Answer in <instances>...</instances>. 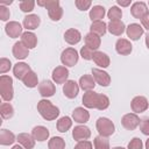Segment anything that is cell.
I'll list each match as a JSON object with an SVG mask.
<instances>
[{
    "instance_id": "1",
    "label": "cell",
    "mask_w": 149,
    "mask_h": 149,
    "mask_svg": "<svg viewBox=\"0 0 149 149\" xmlns=\"http://www.w3.org/2000/svg\"><path fill=\"white\" fill-rule=\"evenodd\" d=\"M83 105L86 108H95L104 111L109 106V99L107 95L97 93L94 91H87L83 95Z\"/></svg>"
},
{
    "instance_id": "2",
    "label": "cell",
    "mask_w": 149,
    "mask_h": 149,
    "mask_svg": "<svg viewBox=\"0 0 149 149\" xmlns=\"http://www.w3.org/2000/svg\"><path fill=\"white\" fill-rule=\"evenodd\" d=\"M37 112L47 121L56 120L59 115V108L48 99H41L37 102Z\"/></svg>"
},
{
    "instance_id": "3",
    "label": "cell",
    "mask_w": 149,
    "mask_h": 149,
    "mask_svg": "<svg viewBox=\"0 0 149 149\" xmlns=\"http://www.w3.org/2000/svg\"><path fill=\"white\" fill-rule=\"evenodd\" d=\"M38 6L45 7L48 10V15L52 21H59L63 16V8L59 5L58 0H44L37 1Z\"/></svg>"
},
{
    "instance_id": "4",
    "label": "cell",
    "mask_w": 149,
    "mask_h": 149,
    "mask_svg": "<svg viewBox=\"0 0 149 149\" xmlns=\"http://www.w3.org/2000/svg\"><path fill=\"white\" fill-rule=\"evenodd\" d=\"M0 94L3 101L9 102L14 97V88H13V79L7 74L0 76Z\"/></svg>"
},
{
    "instance_id": "5",
    "label": "cell",
    "mask_w": 149,
    "mask_h": 149,
    "mask_svg": "<svg viewBox=\"0 0 149 149\" xmlns=\"http://www.w3.org/2000/svg\"><path fill=\"white\" fill-rule=\"evenodd\" d=\"M95 128H97L99 135L104 136V137L111 136L115 130V126L112 122V120H109L108 118H104V116H101V118H99L97 120Z\"/></svg>"
},
{
    "instance_id": "6",
    "label": "cell",
    "mask_w": 149,
    "mask_h": 149,
    "mask_svg": "<svg viewBox=\"0 0 149 149\" xmlns=\"http://www.w3.org/2000/svg\"><path fill=\"white\" fill-rule=\"evenodd\" d=\"M78 59H79V55L74 48L71 47L66 48L61 54V62L64 66H69V68L74 66L78 63Z\"/></svg>"
},
{
    "instance_id": "7",
    "label": "cell",
    "mask_w": 149,
    "mask_h": 149,
    "mask_svg": "<svg viewBox=\"0 0 149 149\" xmlns=\"http://www.w3.org/2000/svg\"><path fill=\"white\" fill-rule=\"evenodd\" d=\"M140 118L135 113H127L121 118V125L127 130H134L140 126Z\"/></svg>"
},
{
    "instance_id": "8",
    "label": "cell",
    "mask_w": 149,
    "mask_h": 149,
    "mask_svg": "<svg viewBox=\"0 0 149 149\" xmlns=\"http://www.w3.org/2000/svg\"><path fill=\"white\" fill-rule=\"evenodd\" d=\"M149 107V102L148 99L143 95H136L133 98L132 102H130V108L135 114L142 113L144 111H147Z\"/></svg>"
},
{
    "instance_id": "9",
    "label": "cell",
    "mask_w": 149,
    "mask_h": 149,
    "mask_svg": "<svg viewBox=\"0 0 149 149\" xmlns=\"http://www.w3.org/2000/svg\"><path fill=\"white\" fill-rule=\"evenodd\" d=\"M51 77H52V80L56 83V84H65L69 79V70L66 66L64 65H59V66H56L54 70H52V73H51Z\"/></svg>"
},
{
    "instance_id": "10",
    "label": "cell",
    "mask_w": 149,
    "mask_h": 149,
    "mask_svg": "<svg viewBox=\"0 0 149 149\" xmlns=\"http://www.w3.org/2000/svg\"><path fill=\"white\" fill-rule=\"evenodd\" d=\"M92 76L95 80L97 84H99L100 86H108L111 84V76L104 71L102 69H98V68H93L92 69Z\"/></svg>"
},
{
    "instance_id": "11",
    "label": "cell",
    "mask_w": 149,
    "mask_h": 149,
    "mask_svg": "<svg viewBox=\"0 0 149 149\" xmlns=\"http://www.w3.org/2000/svg\"><path fill=\"white\" fill-rule=\"evenodd\" d=\"M56 92V86L51 80H43L38 84V93L44 99L52 97Z\"/></svg>"
},
{
    "instance_id": "12",
    "label": "cell",
    "mask_w": 149,
    "mask_h": 149,
    "mask_svg": "<svg viewBox=\"0 0 149 149\" xmlns=\"http://www.w3.org/2000/svg\"><path fill=\"white\" fill-rule=\"evenodd\" d=\"M72 137L79 142V141H85L88 140L91 137V130L88 127H86L85 125H78L73 128L72 130Z\"/></svg>"
},
{
    "instance_id": "13",
    "label": "cell",
    "mask_w": 149,
    "mask_h": 149,
    "mask_svg": "<svg viewBox=\"0 0 149 149\" xmlns=\"http://www.w3.org/2000/svg\"><path fill=\"white\" fill-rule=\"evenodd\" d=\"M149 10H148V6L147 3H144L143 1H136L130 7V14L135 17V19H139L141 20L146 14H148Z\"/></svg>"
},
{
    "instance_id": "14",
    "label": "cell",
    "mask_w": 149,
    "mask_h": 149,
    "mask_svg": "<svg viewBox=\"0 0 149 149\" xmlns=\"http://www.w3.org/2000/svg\"><path fill=\"white\" fill-rule=\"evenodd\" d=\"M79 84L74 80H68L64 85H63V93L66 98L69 99H73L78 95V92H79Z\"/></svg>"
},
{
    "instance_id": "15",
    "label": "cell",
    "mask_w": 149,
    "mask_h": 149,
    "mask_svg": "<svg viewBox=\"0 0 149 149\" xmlns=\"http://www.w3.org/2000/svg\"><path fill=\"white\" fill-rule=\"evenodd\" d=\"M22 26L16 22V21H9L6 26H5V31L6 34L10 37V38H16V37H21L22 33Z\"/></svg>"
},
{
    "instance_id": "16",
    "label": "cell",
    "mask_w": 149,
    "mask_h": 149,
    "mask_svg": "<svg viewBox=\"0 0 149 149\" xmlns=\"http://www.w3.org/2000/svg\"><path fill=\"white\" fill-rule=\"evenodd\" d=\"M40 23H41V19H40V16L37 14H28V15H26L23 17L22 26H23V28L27 29V31H29V30L37 29Z\"/></svg>"
},
{
    "instance_id": "17",
    "label": "cell",
    "mask_w": 149,
    "mask_h": 149,
    "mask_svg": "<svg viewBox=\"0 0 149 149\" xmlns=\"http://www.w3.org/2000/svg\"><path fill=\"white\" fill-rule=\"evenodd\" d=\"M144 33V29L139 23H130L128 27H126V34L132 41H137Z\"/></svg>"
},
{
    "instance_id": "18",
    "label": "cell",
    "mask_w": 149,
    "mask_h": 149,
    "mask_svg": "<svg viewBox=\"0 0 149 149\" xmlns=\"http://www.w3.org/2000/svg\"><path fill=\"white\" fill-rule=\"evenodd\" d=\"M115 50H116V52L119 55L127 56V55H129L132 52L133 45H132L129 40H127V38H119L115 42Z\"/></svg>"
},
{
    "instance_id": "19",
    "label": "cell",
    "mask_w": 149,
    "mask_h": 149,
    "mask_svg": "<svg viewBox=\"0 0 149 149\" xmlns=\"http://www.w3.org/2000/svg\"><path fill=\"white\" fill-rule=\"evenodd\" d=\"M72 119L74 122L80 123V125H85L88 119H90V113L86 108L84 107H77L73 109L72 112Z\"/></svg>"
},
{
    "instance_id": "20",
    "label": "cell",
    "mask_w": 149,
    "mask_h": 149,
    "mask_svg": "<svg viewBox=\"0 0 149 149\" xmlns=\"http://www.w3.org/2000/svg\"><path fill=\"white\" fill-rule=\"evenodd\" d=\"M12 52H13V56L16 59H26L28 57V55H29V49L21 41H19V42L14 43Z\"/></svg>"
},
{
    "instance_id": "21",
    "label": "cell",
    "mask_w": 149,
    "mask_h": 149,
    "mask_svg": "<svg viewBox=\"0 0 149 149\" xmlns=\"http://www.w3.org/2000/svg\"><path fill=\"white\" fill-rule=\"evenodd\" d=\"M31 135L35 139V141L43 142V141H47L49 139L50 133H49V129L44 126H35L31 129Z\"/></svg>"
},
{
    "instance_id": "22",
    "label": "cell",
    "mask_w": 149,
    "mask_h": 149,
    "mask_svg": "<svg viewBox=\"0 0 149 149\" xmlns=\"http://www.w3.org/2000/svg\"><path fill=\"white\" fill-rule=\"evenodd\" d=\"M16 141L24 149H33L35 147V142H36L35 139L33 137V135L31 134H28V133H20L16 136Z\"/></svg>"
},
{
    "instance_id": "23",
    "label": "cell",
    "mask_w": 149,
    "mask_h": 149,
    "mask_svg": "<svg viewBox=\"0 0 149 149\" xmlns=\"http://www.w3.org/2000/svg\"><path fill=\"white\" fill-rule=\"evenodd\" d=\"M29 71H31V69H30V66H29L27 63H24V62H17V63L13 66V74H14V77L17 78V79H20V80H22V79L24 78V76H26Z\"/></svg>"
},
{
    "instance_id": "24",
    "label": "cell",
    "mask_w": 149,
    "mask_h": 149,
    "mask_svg": "<svg viewBox=\"0 0 149 149\" xmlns=\"http://www.w3.org/2000/svg\"><path fill=\"white\" fill-rule=\"evenodd\" d=\"M107 30L115 36H121L126 31V26L121 20L118 21H109L107 24Z\"/></svg>"
},
{
    "instance_id": "25",
    "label": "cell",
    "mask_w": 149,
    "mask_h": 149,
    "mask_svg": "<svg viewBox=\"0 0 149 149\" xmlns=\"http://www.w3.org/2000/svg\"><path fill=\"white\" fill-rule=\"evenodd\" d=\"M64 40L66 43L71 44V45H74L77 43L80 42L81 40V34L79 30L74 29V28H70L68 29L65 33H64Z\"/></svg>"
},
{
    "instance_id": "26",
    "label": "cell",
    "mask_w": 149,
    "mask_h": 149,
    "mask_svg": "<svg viewBox=\"0 0 149 149\" xmlns=\"http://www.w3.org/2000/svg\"><path fill=\"white\" fill-rule=\"evenodd\" d=\"M92 59L95 63V65H98L99 68H102V69L108 68L109 66V63H111V59H109L108 55L105 54V52H102V51H98V50L94 51Z\"/></svg>"
},
{
    "instance_id": "27",
    "label": "cell",
    "mask_w": 149,
    "mask_h": 149,
    "mask_svg": "<svg viewBox=\"0 0 149 149\" xmlns=\"http://www.w3.org/2000/svg\"><path fill=\"white\" fill-rule=\"evenodd\" d=\"M78 84H79V87L81 90L87 92V91H93V88H94L97 83H95V80H94L92 74H84V76H81L79 78V83Z\"/></svg>"
},
{
    "instance_id": "28",
    "label": "cell",
    "mask_w": 149,
    "mask_h": 149,
    "mask_svg": "<svg viewBox=\"0 0 149 149\" xmlns=\"http://www.w3.org/2000/svg\"><path fill=\"white\" fill-rule=\"evenodd\" d=\"M84 41H85V45L93 49L94 51H97V49H99L100 44H101V38L100 36L93 34V33H88L85 35L84 37Z\"/></svg>"
},
{
    "instance_id": "29",
    "label": "cell",
    "mask_w": 149,
    "mask_h": 149,
    "mask_svg": "<svg viewBox=\"0 0 149 149\" xmlns=\"http://www.w3.org/2000/svg\"><path fill=\"white\" fill-rule=\"evenodd\" d=\"M21 42L28 49H33L37 45V37L33 31H24L21 35Z\"/></svg>"
},
{
    "instance_id": "30",
    "label": "cell",
    "mask_w": 149,
    "mask_h": 149,
    "mask_svg": "<svg viewBox=\"0 0 149 149\" xmlns=\"http://www.w3.org/2000/svg\"><path fill=\"white\" fill-rule=\"evenodd\" d=\"M105 15H106V10L100 5L93 6L90 9V13H88V16L92 20V22H94V21H101V19H104Z\"/></svg>"
},
{
    "instance_id": "31",
    "label": "cell",
    "mask_w": 149,
    "mask_h": 149,
    "mask_svg": "<svg viewBox=\"0 0 149 149\" xmlns=\"http://www.w3.org/2000/svg\"><path fill=\"white\" fill-rule=\"evenodd\" d=\"M107 31V24L101 20V21H94L90 26V33H93L98 36H104Z\"/></svg>"
},
{
    "instance_id": "32",
    "label": "cell",
    "mask_w": 149,
    "mask_h": 149,
    "mask_svg": "<svg viewBox=\"0 0 149 149\" xmlns=\"http://www.w3.org/2000/svg\"><path fill=\"white\" fill-rule=\"evenodd\" d=\"M22 83L24 84V86L26 87H29V88H34V87H36V86H38V78H37V74L31 70V71H29L26 76H24V78L22 79Z\"/></svg>"
},
{
    "instance_id": "33",
    "label": "cell",
    "mask_w": 149,
    "mask_h": 149,
    "mask_svg": "<svg viewBox=\"0 0 149 149\" xmlns=\"http://www.w3.org/2000/svg\"><path fill=\"white\" fill-rule=\"evenodd\" d=\"M72 127V119L70 116H62L56 122V128L61 133H66Z\"/></svg>"
},
{
    "instance_id": "34",
    "label": "cell",
    "mask_w": 149,
    "mask_h": 149,
    "mask_svg": "<svg viewBox=\"0 0 149 149\" xmlns=\"http://www.w3.org/2000/svg\"><path fill=\"white\" fill-rule=\"evenodd\" d=\"M15 140V135L13 132L8 130V129H1L0 130V143L2 146H9L13 144Z\"/></svg>"
},
{
    "instance_id": "35",
    "label": "cell",
    "mask_w": 149,
    "mask_h": 149,
    "mask_svg": "<svg viewBox=\"0 0 149 149\" xmlns=\"http://www.w3.org/2000/svg\"><path fill=\"white\" fill-rule=\"evenodd\" d=\"M49 149H65V141L59 136H54L48 142Z\"/></svg>"
},
{
    "instance_id": "36",
    "label": "cell",
    "mask_w": 149,
    "mask_h": 149,
    "mask_svg": "<svg viewBox=\"0 0 149 149\" xmlns=\"http://www.w3.org/2000/svg\"><path fill=\"white\" fill-rule=\"evenodd\" d=\"M0 114L2 119H10L14 115V108L9 102H2L0 106Z\"/></svg>"
},
{
    "instance_id": "37",
    "label": "cell",
    "mask_w": 149,
    "mask_h": 149,
    "mask_svg": "<svg viewBox=\"0 0 149 149\" xmlns=\"http://www.w3.org/2000/svg\"><path fill=\"white\" fill-rule=\"evenodd\" d=\"M93 147H94V149H111L109 148V141L107 140V137H104L100 135L94 137Z\"/></svg>"
},
{
    "instance_id": "38",
    "label": "cell",
    "mask_w": 149,
    "mask_h": 149,
    "mask_svg": "<svg viewBox=\"0 0 149 149\" xmlns=\"http://www.w3.org/2000/svg\"><path fill=\"white\" fill-rule=\"evenodd\" d=\"M107 17L109 21H118L122 17V10L118 6H112L107 12Z\"/></svg>"
},
{
    "instance_id": "39",
    "label": "cell",
    "mask_w": 149,
    "mask_h": 149,
    "mask_svg": "<svg viewBox=\"0 0 149 149\" xmlns=\"http://www.w3.org/2000/svg\"><path fill=\"white\" fill-rule=\"evenodd\" d=\"M35 1L34 0H22L20 1L19 6H20V9L23 12V13H30L34 7H35Z\"/></svg>"
},
{
    "instance_id": "40",
    "label": "cell",
    "mask_w": 149,
    "mask_h": 149,
    "mask_svg": "<svg viewBox=\"0 0 149 149\" xmlns=\"http://www.w3.org/2000/svg\"><path fill=\"white\" fill-rule=\"evenodd\" d=\"M93 54H94V50L91 49V48H88V47H86V45H84L80 49V56L84 59H86V61H91L93 58Z\"/></svg>"
},
{
    "instance_id": "41",
    "label": "cell",
    "mask_w": 149,
    "mask_h": 149,
    "mask_svg": "<svg viewBox=\"0 0 149 149\" xmlns=\"http://www.w3.org/2000/svg\"><path fill=\"white\" fill-rule=\"evenodd\" d=\"M10 68H12L10 61H9L8 58L2 57V58L0 59V73L3 74V73H6V72H8V71L10 70Z\"/></svg>"
},
{
    "instance_id": "42",
    "label": "cell",
    "mask_w": 149,
    "mask_h": 149,
    "mask_svg": "<svg viewBox=\"0 0 149 149\" xmlns=\"http://www.w3.org/2000/svg\"><path fill=\"white\" fill-rule=\"evenodd\" d=\"M74 5L79 10H87V9H90L92 1L91 0H76Z\"/></svg>"
},
{
    "instance_id": "43",
    "label": "cell",
    "mask_w": 149,
    "mask_h": 149,
    "mask_svg": "<svg viewBox=\"0 0 149 149\" xmlns=\"http://www.w3.org/2000/svg\"><path fill=\"white\" fill-rule=\"evenodd\" d=\"M142 148H143V143L142 140L139 137H133L127 146V149H142Z\"/></svg>"
},
{
    "instance_id": "44",
    "label": "cell",
    "mask_w": 149,
    "mask_h": 149,
    "mask_svg": "<svg viewBox=\"0 0 149 149\" xmlns=\"http://www.w3.org/2000/svg\"><path fill=\"white\" fill-rule=\"evenodd\" d=\"M140 129L142 134L149 136V118H143L140 122Z\"/></svg>"
},
{
    "instance_id": "45",
    "label": "cell",
    "mask_w": 149,
    "mask_h": 149,
    "mask_svg": "<svg viewBox=\"0 0 149 149\" xmlns=\"http://www.w3.org/2000/svg\"><path fill=\"white\" fill-rule=\"evenodd\" d=\"M9 16H10L9 9L6 6L0 5V19H1V21H7L9 19Z\"/></svg>"
},
{
    "instance_id": "46",
    "label": "cell",
    "mask_w": 149,
    "mask_h": 149,
    "mask_svg": "<svg viewBox=\"0 0 149 149\" xmlns=\"http://www.w3.org/2000/svg\"><path fill=\"white\" fill-rule=\"evenodd\" d=\"M93 146L92 143L88 141V140H85V141H79L77 142V144L74 146L73 149H92Z\"/></svg>"
},
{
    "instance_id": "47",
    "label": "cell",
    "mask_w": 149,
    "mask_h": 149,
    "mask_svg": "<svg viewBox=\"0 0 149 149\" xmlns=\"http://www.w3.org/2000/svg\"><path fill=\"white\" fill-rule=\"evenodd\" d=\"M140 21H141V26L143 27V29H147L149 31V13L146 14Z\"/></svg>"
},
{
    "instance_id": "48",
    "label": "cell",
    "mask_w": 149,
    "mask_h": 149,
    "mask_svg": "<svg viewBox=\"0 0 149 149\" xmlns=\"http://www.w3.org/2000/svg\"><path fill=\"white\" fill-rule=\"evenodd\" d=\"M116 3L121 7H128L132 3V0H116Z\"/></svg>"
},
{
    "instance_id": "49",
    "label": "cell",
    "mask_w": 149,
    "mask_h": 149,
    "mask_svg": "<svg viewBox=\"0 0 149 149\" xmlns=\"http://www.w3.org/2000/svg\"><path fill=\"white\" fill-rule=\"evenodd\" d=\"M12 2H13L12 0H0V5L6 6V7H7V5H10Z\"/></svg>"
},
{
    "instance_id": "50",
    "label": "cell",
    "mask_w": 149,
    "mask_h": 149,
    "mask_svg": "<svg viewBox=\"0 0 149 149\" xmlns=\"http://www.w3.org/2000/svg\"><path fill=\"white\" fill-rule=\"evenodd\" d=\"M146 45H147V48L149 49V31L146 34Z\"/></svg>"
},
{
    "instance_id": "51",
    "label": "cell",
    "mask_w": 149,
    "mask_h": 149,
    "mask_svg": "<svg viewBox=\"0 0 149 149\" xmlns=\"http://www.w3.org/2000/svg\"><path fill=\"white\" fill-rule=\"evenodd\" d=\"M12 149H24V148H23L21 144H15V146L12 147Z\"/></svg>"
},
{
    "instance_id": "52",
    "label": "cell",
    "mask_w": 149,
    "mask_h": 149,
    "mask_svg": "<svg viewBox=\"0 0 149 149\" xmlns=\"http://www.w3.org/2000/svg\"><path fill=\"white\" fill-rule=\"evenodd\" d=\"M144 146H146V149H149V139L146 141V144Z\"/></svg>"
},
{
    "instance_id": "53",
    "label": "cell",
    "mask_w": 149,
    "mask_h": 149,
    "mask_svg": "<svg viewBox=\"0 0 149 149\" xmlns=\"http://www.w3.org/2000/svg\"><path fill=\"white\" fill-rule=\"evenodd\" d=\"M112 149H125L123 147H114V148H112Z\"/></svg>"
},
{
    "instance_id": "54",
    "label": "cell",
    "mask_w": 149,
    "mask_h": 149,
    "mask_svg": "<svg viewBox=\"0 0 149 149\" xmlns=\"http://www.w3.org/2000/svg\"><path fill=\"white\" fill-rule=\"evenodd\" d=\"M148 6H149V1H148Z\"/></svg>"
}]
</instances>
